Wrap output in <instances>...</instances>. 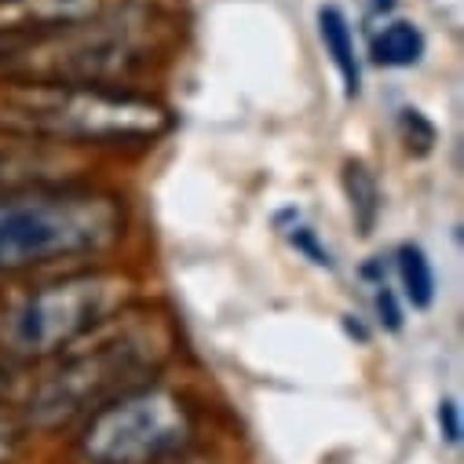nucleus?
<instances>
[{
    "instance_id": "f257e3e1",
    "label": "nucleus",
    "mask_w": 464,
    "mask_h": 464,
    "mask_svg": "<svg viewBox=\"0 0 464 464\" xmlns=\"http://www.w3.org/2000/svg\"><path fill=\"white\" fill-rule=\"evenodd\" d=\"M172 352V333L158 314L121 311L70 352L23 395V413L34 428H66L88 420L136 388H147Z\"/></svg>"
},
{
    "instance_id": "f03ea898",
    "label": "nucleus",
    "mask_w": 464,
    "mask_h": 464,
    "mask_svg": "<svg viewBox=\"0 0 464 464\" xmlns=\"http://www.w3.org/2000/svg\"><path fill=\"white\" fill-rule=\"evenodd\" d=\"M125 201L81 183H34L0 194V275L106 253L125 235Z\"/></svg>"
},
{
    "instance_id": "7ed1b4c3",
    "label": "nucleus",
    "mask_w": 464,
    "mask_h": 464,
    "mask_svg": "<svg viewBox=\"0 0 464 464\" xmlns=\"http://www.w3.org/2000/svg\"><path fill=\"white\" fill-rule=\"evenodd\" d=\"M172 125L169 110L121 88L5 84L0 136L44 147H125L154 143Z\"/></svg>"
},
{
    "instance_id": "20e7f679",
    "label": "nucleus",
    "mask_w": 464,
    "mask_h": 464,
    "mask_svg": "<svg viewBox=\"0 0 464 464\" xmlns=\"http://www.w3.org/2000/svg\"><path fill=\"white\" fill-rule=\"evenodd\" d=\"M136 282L118 271H81L37 285L0 307V355L52 362L132 304Z\"/></svg>"
},
{
    "instance_id": "39448f33",
    "label": "nucleus",
    "mask_w": 464,
    "mask_h": 464,
    "mask_svg": "<svg viewBox=\"0 0 464 464\" xmlns=\"http://www.w3.org/2000/svg\"><path fill=\"white\" fill-rule=\"evenodd\" d=\"M140 15L44 34H0V84L113 88L147 63Z\"/></svg>"
},
{
    "instance_id": "423d86ee",
    "label": "nucleus",
    "mask_w": 464,
    "mask_h": 464,
    "mask_svg": "<svg viewBox=\"0 0 464 464\" xmlns=\"http://www.w3.org/2000/svg\"><path fill=\"white\" fill-rule=\"evenodd\" d=\"M194 413L183 395L169 388H136L95 410L77 439L88 464H158L187 446Z\"/></svg>"
},
{
    "instance_id": "0eeeda50",
    "label": "nucleus",
    "mask_w": 464,
    "mask_h": 464,
    "mask_svg": "<svg viewBox=\"0 0 464 464\" xmlns=\"http://www.w3.org/2000/svg\"><path fill=\"white\" fill-rule=\"evenodd\" d=\"M150 0H0V34L77 30L140 15Z\"/></svg>"
},
{
    "instance_id": "6e6552de",
    "label": "nucleus",
    "mask_w": 464,
    "mask_h": 464,
    "mask_svg": "<svg viewBox=\"0 0 464 464\" xmlns=\"http://www.w3.org/2000/svg\"><path fill=\"white\" fill-rule=\"evenodd\" d=\"M63 169H66V154L59 147L0 136V194L34 183H59Z\"/></svg>"
},
{
    "instance_id": "1a4fd4ad",
    "label": "nucleus",
    "mask_w": 464,
    "mask_h": 464,
    "mask_svg": "<svg viewBox=\"0 0 464 464\" xmlns=\"http://www.w3.org/2000/svg\"><path fill=\"white\" fill-rule=\"evenodd\" d=\"M318 34H322V44L343 81V92L347 95H359L362 88V66H359V52H355V34H352V23L340 8H322L318 12Z\"/></svg>"
},
{
    "instance_id": "9d476101",
    "label": "nucleus",
    "mask_w": 464,
    "mask_h": 464,
    "mask_svg": "<svg viewBox=\"0 0 464 464\" xmlns=\"http://www.w3.org/2000/svg\"><path fill=\"white\" fill-rule=\"evenodd\" d=\"M420 55H424V34L406 19L388 23L373 37V59L381 66H413L420 63Z\"/></svg>"
},
{
    "instance_id": "9b49d317",
    "label": "nucleus",
    "mask_w": 464,
    "mask_h": 464,
    "mask_svg": "<svg viewBox=\"0 0 464 464\" xmlns=\"http://www.w3.org/2000/svg\"><path fill=\"white\" fill-rule=\"evenodd\" d=\"M395 267H399L402 296H406L417 311L431 307V300H435V275H431V264H428L424 249H417V246H402V249L395 253Z\"/></svg>"
},
{
    "instance_id": "f8f14e48",
    "label": "nucleus",
    "mask_w": 464,
    "mask_h": 464,
    "mask_svg": "<svg viewBox=\"0 0 464 464\" xmlns=\"http://www.w3.org/2000/svg\"><path fill=\"white\" fill-rule=\"evenodd\" d=\"M343 190H347V198H352V212H355V219L362 227V235H370V227L377 219V208H381V190H377L373 172L362 161H347Z\"/></svg>"
},
{
    "instance_id": "ddd939ff",
    "label": "nucleus",
    "mask_w": 464,
    "mask_h": 464,
    "mask_svg": "<svg viewBox=\"0 0 464 464\" xmlns=\"http://www.w3.org/2000/svg\"><path fill=\"white\" fill-rule=\"evenodd\" d=\"M19 366L23 362H15V359H8V355H0V406H12V402H19Z\"/></svg>"
},
{
    "instance_id": "4468645a",
    "label": "nucleus",
    "mask_w": 464,
    "mask_h": 464,
    "mask_svg": "<svg viewBox=\"0 0 464 464\" xmlns=\"http://www.w3.org/2000/svg\"><path fill=\"white\" fill-rule=\"evenodd\" d=\"M19 442H23L19 424L5 410H0V464H12V457L19 453Z\"/></svg>"
},
{
    "instance_id": "2eb2a0df",
    "label": "nucleus",
    "mask_w": 464,
    "mask_h": 464,
    "mask_svg": "<svg viewBox=\"0 0 464 464\" xmlns=\"http://www.w3.org/2000/svg\"><path fill=\"white\" fill-rule=\"evenodd\" d=\"M373 296H377V314H381V322H388V329H399V325H402V314H399L395 296H392V285H388L384 278L373 282Z\"/></svg>"
},
{
    "instance_id": "dca6fc26",
    "label": "nucleus",
    "mask_w": 464,
    "mask_h": 464,
    "mask_svg": "<svg viewBox=\"0 0 464 464\" xmlns=\"http://www.w3.org/2000/svg\"><path fill=\"white\" fill-rule=\"evenodd\" d=\"M439 428L450 442H460V417H457V402H442L439 406Z\"/></svg>"
}]
</instances>
